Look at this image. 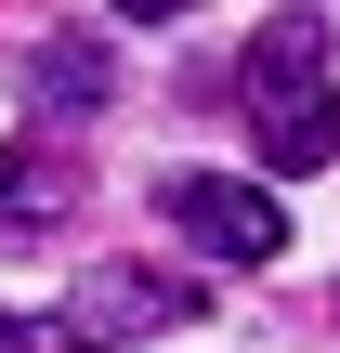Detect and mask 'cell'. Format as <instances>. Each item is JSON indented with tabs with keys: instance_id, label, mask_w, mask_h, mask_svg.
Returning <instances> with one entry per match:
<instances>
[{
	"instance_id": "6da1fadb",
	"label": "cell",
	"mask_w": 340,
	"mask_h": 353,
	"mask_svg": "<svg viewBox=\"0 0 340 353\" xmlns=\"http://www.w3.org/2000/svg\"><path fill=\"white\" fill-rule=\"evenodd\" d=\"M236 118H249L262 170H288V183L340 157V65H328V26L314 13H275L236 52Z\"/></svg>"
},
{
	"instance_id": "7a4b0ae2",
	"label": "cell",
	"mask_w": 340,
	"mask_h": 353,
	"mask_svg": "<svg viewBox=\"0 0 340 353\" xmlns=\"http://www.w3.org/2000/svg\"><path fill=\"white\" fill-rule=\"evenodd\" d=\"M157 210H170V236H197L210 262H275V249H288V210H275L262 183H223V170H170Z\"/></svg>"
},
{
	"instance_id": "3957f363",
	"label": "cell",
	"mask_w": 340,
	"mask_h": 353,
	"mask_svg": "<svg viewBox=\"0 0 340 353\" xmlns=\"http://www.w3.org/2000/svg\"><path fill=\"white\" fill-rule=\"evenodd\" d=\"M79 341H157V327H197V275H157V262H92L79 275Z\"/></svg>"
},
{
	"instance_id": "277c9868",
	"label": "cell",
	"mask_w": 340,
	"mask_h": 353,
	"mask_svg": "<svg viewBox=\"0 0 340 353\" xmlns=\"http://www.w3.org/2000/svg\"><path fill=\"white\" fill-rule=\"evenodd\" d=\"M79 210V157L66 144H13L0 157V236H39V223H66Z\"/></svg>"
},
{
	"instance_id": "5b68a950",
	"label": "cell",
	"mask_w": 340,
	"mask_h": 353,
	"mask_svg": "<svg viewBox=\"0 0 340 353\" xmlns=\"http://www.w3.org/2000/svg\"><path fill=\"white\" fill-rule=\"evenodd\" d=\"M26 92H39V105H92V92H105V52H92V39H66V26H52V39H39V52H26Z\"/></svg>"
},
{
	"instance_id": "8992f818",
	"label": "cell",
	"mask_w": 340,
	"mask_h": 353,
	"mask_svg": "<svg viewBox=\"0 0 340 353\" xmlns=\"http://www.w3.org/2000/svg\"><path fill=\"white\" fill-rule=\"evenodd\" d=\"M0 353H92L66 314H0Z\"/></svg>"
},
{
	"instance_id": "52a82bcc",
	"label": "cell",
	"mask_w": 340,
	"mask_h": 353,
	"mask_svg": "<svg viewBox=\"0 0 340 353\" xmlns=\"http://www.w3.org/2000/svg\"><path fill=\"white\" fill-rule=\"evenodd\" d=\"M118 13H131V26H157V13H197V0H118Z\"/></svg>"
}]
</instances>
